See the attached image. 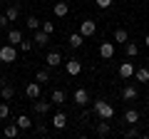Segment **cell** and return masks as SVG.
Instances as JSON below:
<instances>
[{
    "label": "cell",
    "mask_w": 149,
    "mask_h": 139,
    "mask_svg": "<svg viewBox=\"0 0 149 139\" xmlns=\"http://www.w3.org/2000/svg\"><path fill=\"white\" fill-rule=\"evenodd\" d=\"M95 114L100 119H112L114 117V107H112L109 102H104V99H97L95 102Z\"/></svg>",
    "instance_id": "6da1fadb"
},
{
    "label": "cell",
    "mask_w": 149,
    "mask_h": 139,
    "mask_svg": "<svg viewBox=\"0 0 149 139\" xmlns=\"http://www.w3.org/2000/svg\"><path fill=\"white\" fill-rule=\"evenodd\" d=\"M15 57H17V50H15V45H3V47H0V62H15Z\"/></svg>",
    "instance_id": "7a4b0ae2"
},
{
    "label": "cell",
    "mask_w": 149,
    "mask_h": 139,
    "mask_svg": "<svg viewBox=\"0 0 149 139\" xmlns=\"http://www.w3.org/2000/svg\"><path fill=\"white\" fill-rule=\"evenodd\" d=\"M65 70H67V75H72V77H77V75H80V72H82V62H80V60H67V62H65Z\"/></svg>",
    "instance_id": "3957f363"
},
{
    "label": "cell",
    "mask_w": 149,
    "mask_h": 139,
    "mask_svg": "<svg viewBox=\"0 0 149 139\" xmlns=\"http://www.w3.org/2000/svg\"><path fill=\"white\" fill-rule=\"evenodd\" d=\"M25 97L27 99H37V97H40V82H27L25 85Z\"/></svg>",
    "instance_id": "277c9868"
},
{
    "label": "cell",
    "mask_w": 149,
    "mask_h": 139,
    "mask_svg": "<svg viewBox=\"0 0 149 139\" xmlns=\"http://www.w3.org/2000/svg\"><path fill=\"white\" fill-rule=\"evenodd\" d=\"M80 32L85 35V38H92L97 32V22L95 20H85V22H80Z\"/></svg>",
    "instance_id": "5b68a950"
},
{
    "label": "cell",
    "mask_w": 149,
    "mask_h": 139,
    "mask_svg": "<svg viewBox=\"0 0 149 139\" xmlns=\"http://www.w3.org/2000/svg\"><path fill=\"white\" fill-rule=\"evenodd\" d=\"M100 57L102 60H112L114 57V42H102L100 45Z\"/></svg>",
    "instance_id": "8992f818"
},
{
    "label": "cell",
    "mask_w": 149,
    "mask_h": 139,
    "mask_svg": "<svg viewBox=\"0 0 149 139\" xmlns=\"http://www.w3.org/2000/svg\"><path fill=\"white\" fill-rule=\"evenodd\" d=\"M45 62H47V67H57V65H62V55L57 50H52V52L45 55Z\"/></svg>",
    "instance_id": "52a82bcc"
},
{
    "label": "cell",
    "mask_w": 149,
    "mask_h": 139,
    "mask_svg": "<svg viewBox=\"0 0 149 139\" xmlns=\"http://www.w3.org/2000/svg\"><path fill=\"white\" fill-rule=\"evenodd\" d=\"M134 65L132 62H122L119 65V77H122V80H129V77H134Z\"/></svg>",
    "instance_id": "ba28073f"
},
{
    "label": "cell",
    "mask_w": 149,
    "mask_h": 139,
    "mask_svg": "<svg viewBox=\"0 0 149 139\" xmlns=\"http://www.w3.org/2000/svg\"><path fill=\"white\" fill-rule=\"evenodd\" d=\"M67 42H70V47H82V45H85V35H82V32H72V35H70L67 38Z\"/></svg>",
    "instance_id": "9c48e42d"
},
{
    "label": "cell",
    "mask_w": 149,
    "mask_h": 139,
    "mask_svg": "<svg viewBox=\"0 0 149 139\" xmlns=\"http://www.w3.org/2000/svg\"><path fill=\"white\" fill-rule=\"evenodd\" d=\"M32 42H35L37 47H45V45L50 42V35L45 30H35V40H32Z\"/></svg>",
    "instance_id": "30bf717a"
},
{
    "label": "cell",
    "mask_w": 149,
    "mask_h": 139,
    "mask_svg": "<svg viewBox=\"0 0 149 139\" xmlns=\"http://www.w3.org/2000/svg\"><path fill=\"white\" fill-rule=\"evenodd\" d=\"M87 102H90V95H87V90H74V104H80V107H85Z\"/></svg>",
    "instance_id": "8fae6325"
},
{
    "label": "cell",
    "mask_w": 149,
    "mask_h": 139,
    "mask_svg": "<svg viewBox=\"0 0 149 139\" xmlns=\"http://www.w3.org/2000/svg\"><path fill=\"white\" fill-rule=\"evenodd\" d=\"M137 95H139V92H137V87H134V85H127V87L122 90V99H124V102L137 99Z\"/></svg>",
    "instance_id": "7c38bea8"
},
{
    "label": "cell",
    "mask_w": 149,
    "mask_h": 139,
    "mask_svg": "<svg viewBox=\"0 0 149 139\" xmlns=\"http://www.w3.org/2000/svg\"><path fill=\"white\" fill-rule=\"evenodd\" d=\"M22 40H25V38H22V32H20V30H10V32H8V42L15 45V47L22 42Z\"/></svg>",
    "instance_id": "4fadbf2b"
},
{
    "label": "cell",
    "mask_w": 149,
    "mask_h": 139,
    "mask_svg": "<svg viewBox=\"0 0 149 139\" xmlns=\"http://www.w3.org/2000/svg\"><path fill=\"white\" fill-rule=\"evenodd\" d=\"M0 97L5 102H10L13 97H15V90H13V85H5V80H3V90H0Z\"/></svg>",
    "instance_id": "5bb4252c"
},
{
    "label": "cell",
    "mask_w": 149,
    "mask_h": 139,
    "mask_svg": "<svg viewBox=\"0 0 149 139\" xmlns=\"http://www.w3.org/2000/svg\"><path fill=\"white\" fill-rule=\"evenodd\" d=\"M52 127H55V129H65V127H67V117H65L62 112H57V114L52 117Z\"/></svg>",
    "instance_id": "9a60e30c"
},
{
    "label": "cell",
    "mask_w": 149,
    "mask_h": 139,
    "mask_svg": "<svg viewBox=\"0 0 149 139\" xmlns=\"http://www.w3.org/2000/svg\"><path fill=\"white\" fill-rule=\"evenodd\" d=\"M5 15H8V20H17V17H20V5H8L5 8Z\"/></svg>",
    "instance_id": "2e32d148"
},
{
    "label": "cell",
    "mask_w": 149,
    "mask_h": 139,
    "mask_svg": "<svg viewBox=\"0 0 149 139\" xmlns=\"http://www.w3.org/2000/svg\"><path fill=\"white\" fill-rule=\"evenodd\" d=\"M124 52H127V57H137V55H139V45L127 40V42H124Z\"/></svg>",
    "instance_id": "e0dca14e"
},
{
    "label": "cell",
    "mask_w": 149,
    "mask_h": 139,
    "mask_svg": "<svg viewBox=\"0 0 149 139\" xmlns=\"http://www.w3.org/2000/svg\"><path fill=\"white\" fill-rule=\"evenodd\" d=\"M139 122V112L137 109H127L124 112V124H137Z\"/></svg>",
    "instance_id": "ac0fdd59"
},
{
    "label": "cell",
    "mask_w": 149,
    "mask_h": 139,
    "mask_svg": "<svg viewBox=\"0 0 149 139\" xmlns=\"http://www.w3.org/2000/svg\"><path fill=\"white\" fill-rule=\"evenodd\" d=\"M50 104H52V102H32V109H35L37 114H47L50 112Z\"/></svg>",
    "instance_id": "d6986e66"
},
{
    "label": "cell",
    "mask_w": 149,
    "mask_h": 139,
    "mask_svg": "<svg viewBox=\"0 0 149 139\" xmlns=\"http://www.w3.org/2000/svg\"><path fill=\"white\" fill-rule=\"evenodd\" d=\"M134 80H137V82H149V70L147 67L134 70Z\"/></svg>",
    "instance_id": "ffe728a7"
},
{
    "label": "cell",
    "mask_w": 149,
    "mask_h": 139,
    "mask_svg": "<svg viewBox=\"0 0 149 139\" xmlns=\"http://www.w3.org/2000/svg\"><path fill=\"white\" fill-rule=\"evenodd\" d=\"M52 10H55V15H57V17H65L70 13V5H67V3H55Z\"/></svg>",
    "instance_id": "44dd1931"
},
{
    "label": "cell",
    "mask_w": 149,
    "mask_h": 139,
    "mask_svg": "<svg viewBox=\"0 0 149 139\" xmlns=\"http://www.w3.org/2000/svg\"><path fill=\"white\" fill-rule=\"evenodd\" d=\"M15 124H17L20 129H32V119H30V117H25V114H20V117L15 119Z\"/></svg>",
    "instance_id": "7402d4cb"
},
{
    "label": "cell",
    "mask_w": 149,
    "mask_h": 139,
    "mask_svg": "<svg viewBox=\"0 0 149 139\" xmlns=\"http://www.w3.org/2000/svg\"><path fill=\"white\" fill-rule=\"evenodd\" d=\"M129 40V35H127V30H124V27H117V30H114V42H127Z\"/></svg>",
    "instance_id": "603a6c76"
},
{
    "label": "cell",
    "mask_w": 149,
    "mask_h": 139,
    "mask_svg": "<svg viewBox=\"0 0 149 139\" xmlns=\"http://www.w3.org/2000/svg\"><path fill=\"white\" fill-rule=\"evenodd\" d=\"M52 104H65V92L62 90H52Z\"/></svg>",
    "instance_id": "cb8c5ba5"
},
{
    "label": "cell",
    "mask_w": 149,
    "mask_h": 139,
    "mask_svg": "<svg viewBox=\"0 0 149 139\" xmlns=\"http://www.w3.org/2000/svg\"><path fill=\"white\" fill-rule=\"evenodd\" d=\"M109 132H112V129H109V124H107V119H102V122L97 124V134H100V137H107Z\"/></svg>",
    "instance_id": "d4e9b609"
},
{
    "label": "cell",
    "mask_w": 149,
    "mask_h": 139,
    "mask_svg": "<svg viewBox=\"0 0 149 139\" xmlns=\"http://www.w3.org/2000/svg\"><path fill=\"white\" fill-rule=\"evenodd\" d=\"M17 132H20V127L17 124H5V137H17Z\"/></svg>",
    "instance_id": "484cf974"
},
{
    "label": "cell",
    "mask_w": 149,
    "mask_h": 139,
    "mask_svg": "<svg viewBox=\"0 0 149 139\" xmlns=\"http://www.w3.org/2000/svg\"><path fill=\"white\" fill-rule=\"evenodd\" d=\"M8 117H10V104L3 99L0 102V119H8Z\"/></svg>",
    "instance_id": "4316f807"
},
{
    "label": "cell",
    "mask_w": 149,
    "mask_h": 139,
    "mask_svg": "<svg viewBox=\"0 0 149 139\" xmlns=\"http://www.w3.org/2000/svg\"><path fill=\"white\" fill-rule=\"evenodd\" d=\"M25 25H27V27H30V30H40V25H42V22L37 20V17H35V15H30V17H27V22H25Z\"/></svg>",
    "instance_id": "83f0119b"
},
{
    "label": "cell",
    "mask_w": 149,
    "mask_h": 139,
    "mask_svg": "<svg viewBox=\"0 0 149 139\" xmlns=\"http://www.w3.org/2000/svg\"><path fill=\"white\" fill-rule=\"evenodd\" d=\"M35 80L40 82V85H42V82H50V72H47V70H40V72L35 75Z\"/></svg>",
    "instance_id": "f1b7e54d"
},
{
    "label": "cell",
    "mask_w": 149,
    "mask_h": 139,
    "mask_svg": "<svg viewBox=\"0 0 149 139\" xmlns=\"http://www.w3.org/2000/svg\"><path fill=\"white\" fill-rule=\"evenodd\" d=\"M32 45H35V42H30V40H22V42L17 45V47H20L22 52H30V50H32Z\"/></svg>",
    "instance_id": "f546056e"
},
{
    "label": "cell",
    "mask_w": 149,
    "mask_h": 139,
    "mask_svg": "<svg viewBox=\"0 0 149 139\" xmlns=\"http://www.w3.org/2000/svg\"><path fill=\"white\" fill-rule=\"evenodd\" d=\"M42 30L47 32V35H52V32H55V22H47V20H45V22H42Z\"/></svg>",
    "instance_id": "4dcf8cb0"
},
{
    "label": "cell",
    "mask_w": 149,
    "mask_h": 139,
    "mask_svg": "<svg viewBox=\"0 0 149 139\" xmlns=\"http://www.w3.org/2000/svg\"><path fill=\"white\" fill-rule=\"evenodd\" d=\"M97 3V8H100V10H107V8L112 5V0H95Z\"/></svg>",
    "instance_id": "1f68e13d"
},
{
    "label": "cell",
    "mask_w": 149,
    "mask_h": 139,
    "mask_svg": "<svg viewBox=\"0 0 149 139\" xmlns=\"http://www.w3.org/2000/svg\"><path fill=\"white\" fill-rule=\"evenodd\" d=\"M124 137H129V139H134V137H139V132H137V129H127V134H124Z\"/></svg>",
    "instance_id": "d6a6232c"
},
{
    "label": "cell",
    "mask_w": 149,
    "mask_h": 139,
    "mask_svg": "<svg viewBox=\"0 0 149 139\" xmlns=\"http://www.w3.org/2000/svg\"><path fill=\"white\" fill-rule=\"evenodd\" d=\"M8 22H10V20H8V15H0V27H5Z\"/></svg>",
    "instance_id": "836d02e7"
},
{
    "label": "cell",
    "mask_w": 149,
    "mask_h": 139,
    "mask_svg": "<svg viewBox=\"0 0 149 139\" xmlns=\"http://www.w3.org/2000/svg\"><path fill=\"white\" fill-rule=\"evenodd\" d=\"M144 45H147V47H149V35H147V38H144Z\"/></svg>",
    "instance_id": "e575fe53"
}]
</instances>
